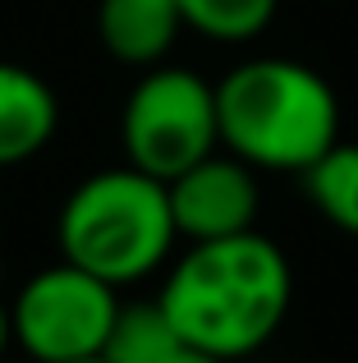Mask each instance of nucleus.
<instances>
[{"mask_svg":"<svg viewBox=\"0 0 358 363\" xmlns=\"http://www.w3.org/2000/svg\"><path fill=\"white\" fill-rule=\"evenodd\" d=\"M308 198L326 221L358 235V143H335L304 170Z\"/></svg>","mask_w":358,"mask_h":363,"instance_id":"obj_9","label":"nucleus"},{"mask_svg":"<svg viewBox=\"0 0 358 363\" xmlns=\"http://www.w3.org/2000/svg\"><path fill=\"white\" fill-rule=\"evenodd\" d=\"M69 363H110L106 354H92V359H69Z\"/></svg>","mask_w":358,"mask_h":363,"instance_id":"obj_14","label":"nucleus"},{"mask_svg":"<svg viewBox=\"0 0 358 363\" xmlns=\"http://www.w3.org/2000/svg\"><path fill=\"white\" fill-rule=\"evenodd\" d=\"M184 28L216 42H248L276 14V0H175Z\"/></svg>","mask_w":358,"mask_h":363,"instance_id":"obj_11","label":"nucleus"},{"mask_svg":"<svg viewBox=\"0 0 358 363\" xmlns=\"http://www.w3.org/2000/svg\"><path fill=\"white\" fill-rule=\"evenodd\" d=\"M166 363H225V359H216V354H207V350H193V345H179Z\"/></svg>","mask_w":358,"mask_h":363,"instance_id":"obj_12","label":"nucleus"},{"mask_svg":"<svg viewBox=\"0 0 358 363\" xmlns=\"http://www.w3.org/2000/svg\"><path fill=\"white\" fill-rule=\"evenodd\" d=\"M179 345L184 340L161 313V303H134V308H120L101 354L110 363H166Z\"/></svg>","mask_w":358,"mask_h":363,"instance_id":"obj_10","label":"nucleus"},{"mask_svg":"<svg viewBox=\"0 0 358 363\" xmlns=\"http://www.w3.org/2000/svg\"><path fill=\"white\" fill-rule=\"evenodd\" d=\"M14 340V318H9V308L0 303V354H5V345Z\"/></svg>","mask_w":358,"mask_h":363,"instance_id":"obj_13","label":"nucleus"},{"mask_svg":"<svg viewBox=\"0 0 358 363\" xmlns=\"http://www.w3.org/2000/svg\"><path fill=\"white\" fill-rule=\"evenodd\" d=\"M175 244V216L166 184L143 170H101L69 194L60 212L64 262L125 285L147 276Z\"/></svg>","mask_w":358,"mask_h":363,"instance_id":"obj_3","label":"nucleus"},{"mask_svg":"<svg viewBox=\"0 0 358 363\" xmlns=\"http://www.w3.org/2000/svg\"><path fill=\"white\" fill-rule=\"evenodd\" d=\"M179 28H184V18H179L175 0H101L97 9L101 46L125 65L166 60Z\"/></svg>","mask_w":358,"mask_h":363,"instance_id":"obj_8","label":"nucleus"},{"mask_svg":"<svg viewBox=\"0 0 358 363\" xmlns=\"http://www.w3.org/2000/svg\"><path fill=\"white\" fill-rule=\"evenodd\" d=\"M55 97L33 69L0 60V166L37 157L55 133Z\"/></svg>","mask_w":358,"mask_h":363,"instance_id":"obj_7","label":"nucleus"},{"mask_svg":"<svg viewBox=\"0 0 358 363\" xmlns=\"http://www.w3.org/2000/svg\"><path fill=\"white\" fill-rule=\"evenodd\" d=\"M221 143L248 166L308 170L340 143V101L331 83L299 60H253L216 88Z\"/></svg>","mask_w":358,"mask_h":363,"instance_id":"obj_2","label":"nucleus"},{"mask_svg":"<svg viewBox=\"0 0 358 363\" xmlns=\"http://www.w3.org/2000/svg\"><path fill=\"white\" fill-rule=\"evenodd\" d=\"M221 143L216 88L188 69H147L125 106L129 166L171 184L188 166L212 157Z\"/></svg>","mask_w":358,"mask_h":363,"instance_id":"obj_4","label":"nucleus"},{"mask_svg":"<svg viewBox=\"0 0 358 363\" xmlns=\"http://www.w3.org/2000/svg\"><path fill=\"white\" fill-rule=\"evenodd\" d=\"M9 318H14V340L37 363H69L106 350L110 327L120 318V299L110 281L60 262L18 290Z\"/></svg>","mask_w":358,"mask_h":363,"instance_id":"obj_5","label":"nucleus"},{"mask_svg":"<svg viewBox=\"0 0 358 363\" xmlns=\"http://www.w3.org/2000/svg\"><path fill=\"white\" fill-rule=\"evenodd\" d=\"M175 216V235L193 244L207 240H230V235L253 230L258 216V179H253L248 161L239 157H202L166 184Z\"/></svg>","mask_w":358,"mask_h":363,"instance_id":"obj_6","label":"nucleus"},{"mask_svg":"<svg viewBox=\"0 0 358 363\" xmlns=\"http://www.w3.org/2000/svg\"><path fill=\"white\" fill-rule=\"evenodd\" d=\"M156 303L184 345L216 359L248 354L285 322L289 262L258 230L207 240L179 257Z\"/></svg>","mask_w":358,"mask_h":363,"instance_id":"obj_1","label":"nucleus"}]
</instances>
